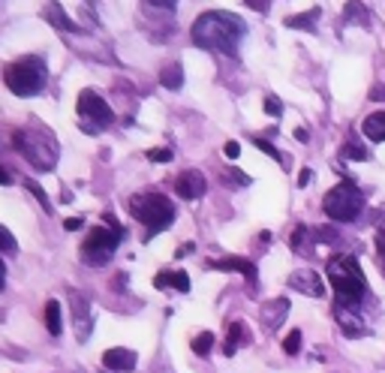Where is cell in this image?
<instances>
[{
	"mask_svg": "<svg viewBox=\"0 0 385 373\" xmlns=\"http://www.w3.org/2000/svg\"><path fill=\"white\" fill-rule=\"evenodd\" d=\"M79 115H81V126H85L88 133H99L103 126L115 121V112L94 90H81L79 94Z\"/></svg>",
	"mask_w": 385,
	"mask_h": 373,
	"instance_id": "cell-8",
	"label": "cell"
},
{
	"mask_svg": "<svg viewBox=\"0 0 385 373\" xmlns=\"http://www.w3.org/2000/svg\"><path fill=\"white\" fill-rule=\"evenodd\" d=\"M226 181H232V184H238V187H247V184H250V175H244L241 169H229Z\"/></svg>",
	"mask_w": 385,
	"mask_h": 373,
	"instance_id": "cell-30",
	"label": "cell"
},
{
	"mask_svg": "<svg viewBox=\"0 0 385 373\" xmlns=\"http://www.w3.org/2000/svg\"><path fill=\"white\" fill-rule=\"evenodd\" d=\"M307 184H310V169H304V172L298 175V187H307Z\"/></svg>",
	"mask_w": 385,
	"mask_h": 373,
	"instance_id": "cell-41",
	"label": "cell"
},
{
	"mask_svg": "<svg viewBox=\"0 0 385 373\" xmlns=\"http://www.w3.org/2000/svg\"><path fill=\"white\" fill-rule=\"evenodd\" d=\"M45 78H49V69H45V60L36 58V54L18 58L3 69V81H6V88L13 90L15 97L40 94V90L45 88Z\"/></svg>",
	"mask_w": 385,
	"mask_h": 373,
	"instance_id": "cell-4",
	"label": "cell"
},
{
	"mask_svg": "<svg viewBox=\"0 0 385 373\" xmlns=\"http://www.w3.org/2000/svg\"><path fill=\"white\" fill-rule=\"evenodd\" d=\"M160 85L169 90H181L184 85V72H181V63H169V67L160 69Z\"/></svg>",
	"mask_w": 385,
	"mask_h": 373,
	"instance_id": "cell-20",
	"label": "cell"
},
{
	"mask_svg": "<svg viewBox=\"0 0 385 373\" xmlns=\"http://www.w3.org/2000/svg\"><path fill=\"white\" fill-rule=\"evenodd\" d=\"M6 184H13V175H9V172L0 166V187H6Z\"/></svg>",
	"mask_w": 385,
	"mask_h": 373,
	"instance_id": "cell-39",
	"label": "cell"
},
{
	"mask_svg": "<svg viewBox=\"0 0 385 373\" xmlns=\"http://www.w3.org/2000/svg\"><path fill=\"white\" fill-rule=\"evenodd\" d=\"M361 133L368 135L370 142H385V112H373V115L364 117Z\"/></svg>",
	"mask_w": 385,
	"mask_h": 373,
	"instance_id": "cell-17",
	"label": "cell"
},
{
	"mask_svg": "<svg viewBox=\"0 0 385 373\" xmlns=\"http://www.w3.org/2000/svg\"><path fill=\"white\" fill-rule=\"evenodd\" d=\"M154 286L157 289H178V292H190V277L187 271H160L157 277H154Z\"/></svg>",
	"mask_w": 385,
	"mask_h": 373,
	"instance_id": "cell-14",
	"label": "cell"
},
{
	"mask_svg": "<svg viewBox=\"0 0 385 373\" xmlns=\"http://www.w3.org/2000/svg\"><path fill=\"white\" fill-rule=\"evenodd\" d=\"M175 190H178V196L181 199H187V202H192V199H199V196H205V175H202L199 169H187V172H181L178 181H175Z\"/></svg>",
	"mask_w": 385,
	"mask_h": 373,
	"instance_id": "cell-10",
	"label": "cell"
},
{
	"mask_svg": "<svg viewBox=\"0 0 385 373\" xmlns=\"http://www.w3.org/2000/svg\"><path fill=\"white\" fill-rule=\"evenodd\" d=\"M328 280L334 286L337 304L341 307H359L364 292H368V280H364V271L359 265V259L350 256V253H337V256L328 259Z\"/></svg>",
	"mask_w": 385,
	"mask_h": 373,
	"instance_id": "cell-2",
	"label": "cell"
},
{
	"mask_svg": "<svg viewBox=\"0 0 385 373\" xmlns=\"http://www.w3.org/2000/svg\"><path fill=\"white\" fill-rule=\"evenodd\" d=\"M304 238H307V229H304V226H298V229L292 232V250H301V244H304Z\"/></svg>",
	"mask_w": 385,
	"mask_h": 373,
	"instance_id": "cell-33",
	"label": "cell"
},
{
	"mask_svg": "<svg viewBox=\"0 0 385 373\" xmlns=\"http://www.w3.org/2000/svg\"><path fill=\"white\" fill-rule=\"evenodd\" d=\"M103 365H106V370L126 373V370L136 367V352H133V349H124V347L106 349V352H103Z\"/></svg>",
	"mask_w": 385,
	"mask_h": 373,
	"instance_id": "cell-11",
	"label": "cell"
},
{
	"mask_svg": "<svg viewBox=\"0 0 385 373\" xmlns=\"http://www.w3.org/2000/svg\"><path fill=\"white\" fill-rule=\"evenodd\" d=\"M45 15H49V18H51V24H54V27H60V31H69V33H79V31H81V27H79L76 22H69V15L63 13V9H60L58 3H49V6H45Z\"/></svg>",
	"mask_w": 385,
	"mask_h": 373,
	"instance_id": "cell-19",
	"label": "cell"
},
{
	"mask_svg": "<svg viewBox=\"0 0 385 373\" xmlns=\"http://www.w3.org/2000/svg\"><path fill=\"white\" fill-rule=\"evenodd\" d=\"M190 347H192V352H196V356H208V352L214 349V334H211V331H202V334H196Z\"/></svg>",
	"mask_w": 385,
	"mask_h": 373,
	"instance_id": "cell-24",
	"label": "cell"
},
{
	"mask_svg": "<svg viewBox=\"0 0 385 373\" xmlns=\"http://www.w3.org/2000/svg\"><path fill=\"white\" fill-rule=\"evenodd\" d=\"M334 316H337V325H341V331L346 334V338H364L368 334V325H364L359 316L352 313V307H334Z\"/></svg>",
	"mask_w": 385,
	"mask_h": 373,
	"instance_id": "cell-12",
	"label": "cell"
},
{
	"mask_svg": "<svg viewBox=\"0 0 385 373\" xmlns=\"http://www.w3.org/2000/svg\"><path fill=\"white\" fill-rule=\"evenodd\" d=\"M301 331L295 329V331H289V338L283 340V352H286V356H298V349H301Z\"/></svg>",
	"mask_w": 385,
	"mask_h": 373,
	"instance_id": "cell-26",
	"label": "cell"
},
{
	"mask_svg": "<svg viewBox=\"0 0 385 373\" xmlns=\"http://www.w3.org/2000/svg\"><path fill=\"white\" fill-rule=\"evenodd\" d=\"M124 229H112V226H97V229L88 232L85 244H81V256H85L90 265H103L108 262V256L115 253V247L121 244Z\"/></svg>",
	"mask_w": 385,
	"mask_h": 373,
	"instance_id": "cell-7",
	"label": "cell"
},
{
	"mask_svg": "<svg viewBox=\"0 0 385 373\" xmlns=\"http://www.w3.org/2000/svg\"><path fill=\"white\" fill-rule=\"evenodd\" d=\"M265 112H268L271 117H277L283 112V103H280L277 97H265Z\"/></svg>",
	"mask_w": 385,
	"mask_h": 373,
	"instance_id": "cell-32",
	"label": "cell"
},
{
	"mask_svg": "<svg viewBox=\"0 0 385 373\" xmlns=\"http://www.w3.org/2000/svg\"><path fill=\"white\" fill-rule=\"evenodd\" d=\"M295 139H298V142H307V139H310V133L304 130V126H298V130H295Z\"/></svg>",
	"mask_w": 385,
	"mask_h": 373,
	"instance_id": "cell-42",
	"label": "cell"
},
{
	"mask_svg": "<svg viewBox=\"0 0 385 373\" xmlns=\"http://www.w3.org/2000/svg\"><path fill=\"white\" fill-rule=\"evenodd\" d=\"M289 289H295V292H304V295H310V298H322V295H325L322 277H319L316 271H310V268L292 271V274H289Z\"/></svg>",
	"mask_w": 385,
	"mask_h": 373,
	"instance_id": "cell-9",
	"label": "cell"
},
{
	"mask_svg": "<svg viewBox=\"0 0 385 373\" xmlns=\"http://www.w3.org/2000/svg\"><path fill=\"white\" fill-rule=\"evenodd\" d=\"M343 18L350 24H359V27H370V13L368 6L361 3V0H350V3L343 6Z\"/></svg>",
	"mask_w": 385,
	"mask_h": 373,
	"instance_id": "cell-18",
	"label": "cell"
},
{
	"mask_svg": "<svg viewBox=\"0 0 385 373\" xmlns=\"http://www.w3.org/2000/svg\"><path fill=\"white\" fill-rule=\"evenodd\" d=\"M24 187H27V190H31V193L36 196V202L42 205V211H51V202H49V199H45V193H42V187H40V184H33V181H27Z\"/></svg>",
	"mask_w": 385,
	"mask_h": 373,
	"instance_id": "cell-29",
	"label": "cell"
},
{
	"mask_svg": "<svg viewBox=\"0 0 385 373\" xmlns=\"http://www.w3.org/2000/svg\"><path fill=\"white\" fill-rule=\"evenodd\" d=\"M377 253H379V265L385 268V232H379V238H377Z\"/></svg>",
	"mask_w": 385,
	"mask_h": 373,
	"instance_id": "cell-36",
	"label": "cell"
},
{
	"mask_svg": "<svg viewBox=\"0 0 385 373\" xmlns=\"http://www.w3.org/2000/svg\"><path fill=\"white\" fill-rule=\"evenodd\" d=\"M69 298H72V307H76V331H79V338L85 340L88 338V325H90L88 322V301L81 304V295L79 292H72Z\"/></svg>",
	"mask_w": 385,
	"mask_h": 373,
	"instance_id": "cell-22",
	"label": "cell"
},
{
	"mask_svg": "<svg viewBox=\"0 0 385 373\" xmlns=\"http://www.w3.org/2000/svg\"><path fill=\"white\" fill-rule=\"evenodd\" d=\"M151 6H157V9H175L178 6V0H148Z\"/></svg>",
	"mask_w": 385,
	"mask_h": 373,
	"instance_id": "cell-37",
	"label": "cell"
},
{
	"mask_svg": "<svg viewBox=\"0 0 385 373\" xmlns=\"http://www.w3.org/2000/svg\"><path fill=\"white\" fill-rule=\"evenodd\" d=\"M370 99H385V88H382V85L373 88V90H370Z\"/></svg>",
	"mask_w": 385,
	"mask_h": 373,
	"instance_id": "cell-40",
	"label": "cell"
},
{
	"mask_svg": "<svg viewBox=\"0 0 385 373\" xmlns=\"http://www.w3.org/2000/svg\"><path fill=\"white\" fill-rule=\"evenodd\" d=\"M253 144H256V148H259V151H265V154H268V157L280 160V163H286V157H283V154H280L277 148H274L271 142H265V139H253Z\"/></svg>",
	"mask_w": 385,
	"mask_h": 373,
	"instance_id": "cell-28",
	"label": "cell"
},
{
	"mask_svg": "<svg viewBox=\"0 0 385 373\" xmlns=\"http://www.w3.org/2000/svg\"><path fill=\"white\" fill-rule=\"evenodd\" d=\"M244 343H250V334H247V325H244V322H229L223 352H226V356H235L238 347H244Z\"/></svg>",
	"mask_w": 385,
	"mask_h": 373,
	"instance_id": "cell-15",
	"label": "cell"
},
{
	"mask_svg": "<svg viewBox=\"0 0 385 373\" xmlns=\"http://www.w3.org/2000/svg\"><path fill=\"white\" fill-rule=\"evenodd\" d=\"M13 144H15V151L40 172H49V169H54V163H58V142H54V135L45 130V126L15 130Z\"/></svg>",
	"mask_w": 385,
	"mask_h": 373,
	"instance_id": "cell-3",
	"label": "cell"
},
{
	"mask_svg": "<svg viewBox=\"0 0 385 373\" xmlns=\"http://www.w3.org/2000/svg\"><path fill=\"white\" fill-rule=\"evenodd\" d=\"M45 325H49V334L51 338H60V331H63V320H60V301H51L45 304Z\"/></svg>",
	"mask_w": 385,
	"mask_h": 373,
	"instance_id": "cell-21",
	"label": "cell"
},
{
	"mask_svg": "<svg viewBox=\"0 0 385 373\" xmlns=\"http://www.w3.org/2000/svg\"><path fill=\"white\" fill-rule=\"evenodd\" d=\"M63 226H67V232H76V229H81V226H85V220H81V217H69V220L63 223Z\"/></svg>",
	"mask_w": 385,
	"mask_h": 373,
	"instance_id": "cell-38",
	"label": "cell"
},
{
	"mask_svg": "<svg viewBox=\"0 0 385 373\" xmlns=\"http://www.w3.org/2000/svg\"><path fill=\"white\" fill-rule=\"evenodd\" d=\"M130 214L142 226H148V238H151L154 232H163L172 226V220H175V205L163 193H136L130 199Z\"/></svg>",
	"mask_w": 385,
	"mask_h": 373,
	"instance_id": "cell-5",
	"label": "cell"
},
{
	"mask_svg": "<svg viewBox=\"0 0 385 373\" xmlns=\"http://www.w3.org/2000/svg\"><path fill=\"white\" fill-rule=\"evenodd\" d=\"M286 313H289V301L286 298H274V301H268L262 307V320L268 329H277V325L286 320Z\"/></svg>",
	"mask_w": 385,
	"mask_h": 373,
	"instance_id": "cell-16",
	"label": "cell"
},
{
	"mask_svg": "<svg viewBox=\"0 0 385 373\" xmlns=\"http://www.w3.org/2000/svg\"><path fill=\"white\" fill-rule=\"evenodd\" d=\"M223 154H226L229 160H235L238 154H241V144H238V142H226V144H223Z\"/></svg>",
	"mask_w": 385,
	"mask_h": 373,
	"instance_id": "cell-34",
	"label": "cell"
},
{
	"mask_svg": "<svg viewBox=\"0 0 385 373\" xmlns=\"http://www.w3.org/2000/svg\"><path fill=\"white\" fill-rule=\"evenodd\" d=\"M322 208L334 223H352L364 208V193L355 184H350V181H343V184H337L334 190L325 193Z\"/></svg>",
	"mask_w": 385,
	"mask_h": 373,
	"instance_id": "cell-6",
	"label": "cell"
},
{
	"mask_svg": "<svg viewBox=\"0 0 385 373\" xmlns=\"http://www.w3.org/2000/svg\"><path fill=\"white\" fill-rule=\"evenodd\" d=\"M6 286V268H3V262H0V289Z\"/></svg>",
	"mask_w": 385,
	"mask_h": 373,
	"instance_id": "cell-43",
	"label": "cell"
},
{
	"mask_svg": "<svg viewBox=\"0 0 385 373\" xmlns=\"http://www.w3.org/2000/svg\"><path fill=\"white\" fill-rule=\"evenodd\" d=\"M192 42L211 51H223V54H238V42L247 33V24L235 13H223V9H211L202 13L192 22Z\"/></svg>",
	"mask_w": 385,
	"mask_h": 373,
	"instance_id": "cell-1",
	"label": "cell"
},
{
	"mask_svg": "<svg viewBox=\"0 0 385 373\" xmlns=\"http://www.w3.org/2000/svg\"><path fill=\"white\" fill-rule=\"evenodd\" d=\"M148 160L151 163H169L172 160V151L169 148H151L148 151Z\"/></svg>",
	"mask_w": 385,
	"mask_h": 373,
	"instance_id": "cell-31",
	"label": "cell"
},
{
	"mask_svg": "<svg viewBox=\"0 0 385 373\" xmlns=\"http://www.w3.org/2000/svg\"><path fill=\"white\" fill-rule=\"evenodd\" d=\"M211 268L217 271H238V274H244L250 283H256V265L250 259H241V256H226V259H217L211 262Z\"/></svg>",
	"mask_w": 385,
	"mask_h": 373,
	"instance_id": "cell-13",
	"label": "cell"
},
{
	"mask_svg": "<svg viewBox=\"0 0 385 373\" xmlns=\"http://www.w3.org/2000/svg\"><path fill=\"white\" fill-rule=\"evenodd\" d=\"M15 250H18V244L13 238V232L0 226V253H15Z\"/></svg>",
	"mask_w": 385,
	"mask_h": 373,
	"instance_id": "cell-27",
	"label": "cell"
},
{
	"mask_svg": "<svg viewBox=\"0 0 385 373\" xmlns=\"http://www.w3.org/2000/svg\"><path fill=\"white\" fill-rule=\"evenodd\" d=\"M322 15L319 9H307V13H301V15H289L286 18V27H304V31H316V18Z\"/></svg>",
	"mask_w": 385,
	"mask_h": 373,
	"instance_id": "cell-23",
	"label": "cell"
},
{
	"mask_svg": "<svg viewBox=\"0 0 385 373\" xmlns=\"http://www.w3.org/2000/svg\"><path fill=\"white\" fill-rule=\"evenodd\" d=\"M341 154H343L346 160H368V151H364L359 142H352V139L343 144V151H341Z\"/></svg>",
	"mask_w": 385,
	"mask_h": 373,
	"instance_id": "cell-25",
	"label": "cell"
},
{
	"mask_svg": "<svg viewBox=\"0 0 385 373\" xmlns=\"http://www.w3.org/2000/svg\"><path fill=\"white\" fill-rule=\"evenodd\" d=\"M244 3L250 6V9H256V13H268V3H271V0H244Z\"/></svg>",
	"mask_w": 385,
	"mask_h": 373,
	"instance_id": "cell-35",
	"label": "cell"
}]
</instances>
